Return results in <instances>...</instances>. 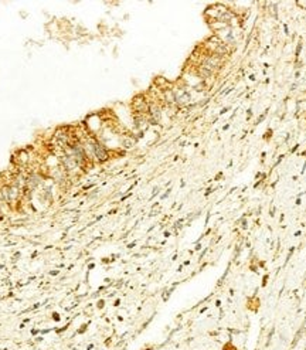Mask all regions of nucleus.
Masks as SVG:
<instances>
[{
	"label": "nucleus",
	"mask_w": 306,
	"mask_h": 350,
	"mask_svg": "<svg viewBox=\"0 0 306 350\" xmlns=\"http://www.w3.org/2000/svg\"><path fill=\"white\" fill-rule=\"evenodd\" d=\"M92 148H94V159H97L99 163H104L109 160V150L107 149V146L102 145L99 140L92 139Z\"/></svg>",
	"instance_id": "f257e3e1"
}]
</instances>
